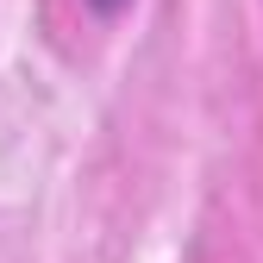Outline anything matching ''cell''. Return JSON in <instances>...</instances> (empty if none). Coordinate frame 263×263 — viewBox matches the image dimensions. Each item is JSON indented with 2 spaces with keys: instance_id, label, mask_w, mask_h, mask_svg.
<instances>
[{
  "instance_id": "6da1fadb",
  "label": "cell",
  "mask_w": 263,
  "mask_h": 263,
  "mask_svg": "<svg viewBox=\"0 0 263 263\" xmlns=\"http://www.w3.org/2000/svg\"><path fill=\"white\" fill-rule=\"evenodd\" d=\"M88 7H101V13H119V7H132V0H88Z\"/></svg>"
}]
</instances>
